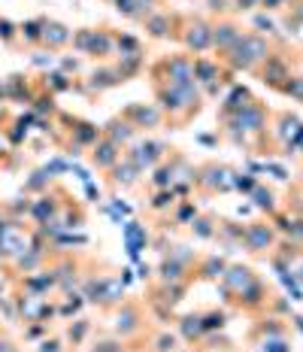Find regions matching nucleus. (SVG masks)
Returning a JSON list of instances; mask_svg holds the SVG:
<instances>
[{
	"mask_svg": "<svg viewBox=\"0 0 303 352\" xmlns=\"http://www.w3.org/2000/svg\"><path fill=\"white\" fill-rule=\"evenodd\" d=\"M255 186H258V176L243 173V170H234V192H240V195L249 197V192H252Z\"/></svg>",
	"mask_w": 303,
	"mask_h": 352,
	"instance_id": "42",
	"label": "nucleus"
},
{
	"mask_svg": "<svg viewBox=\"0 0 303 352\" xmlns=\"http://www.w3.org/2000/svg\"><path fill=\"white\" fill-rule=\"evenodd\" d=\"M118 116H122V119H128L137 131L161 128V122H164V116H161V109L155 104H128Z\"/></svg>",
	"mask_w": 303,
	"mask_h": 352,
	"instance_id": "9",
	"label": "nucleus"
},
{
	"mask_svg": "<svg viewBox=\"0 0 303 352\" xmlns=\"http://www.w3.org/2000/svg\"><path fill=\"white\" fill-rule=\"evenodd\" d=\"M46 82H43V88H46L49 94H61V91H70L73 88V82H70V76L67 73H61V70H52V73H46Z\"/></svg>",
	"mask_w": 303,
	"mask_h": 352,
	"instance_id": "35",
	"label": "nucleus"
},
{
	"mask_svg": "<svg viewBox=\"0 0 303 352\" xmlns=\"http://www.w3.org/2000/svg\"><path fill=\"white\" fill-rule=\"evenodd\" d=\"M88 352H131V343L122 340V337H115V334H109V337H98Z\"/></svg>",
	"mask_w": 303,
	"mask_h": 352,
	"instance_id": "33",
	"label": "nucleus"
},
{
	"mask_svg": "<svg viewBox=\"0 0 303 352\" xmlns=\"http://www.w3.org/2000/svg\"><path fill=\"white\" fill-rule=\"evenodd\" d=\"M36 352H64V346H61V340H58V337H43L40 346H36Z\"/></svg>",
	"mask_w": 303,
	"mask_h": 352,
	"instance_id": "49",
	"label": "nucleus"
},
{
	"mask_svg": "<svg viewBox=\"0 0 303 352\" xmlns=\"http://www.w3.org/2000/svg\"><path fill=\"white\" fill-rule=\"evenodd\" d=\"M258 352H294L291 349V337H264V340L252 343Z\"/></svg>",
	"mask_w": 303,
	"mask_h": 352,
	"instance_id": "39",
	"label": "nucleus"
},
{
	"mask_svg": "<svg viewBox=\"0 0 303 352\" xmlns=\"http://www.w3.org/2000/svg\"><path fill=\"white\" fill-rule=\"evenodd\" d=\"M264 337H291V325H288L282 316L261 313V316H255L252 328H249V334H246V340L258 343V340H264Z\"/></svg>",
	"mask_w": 303,
	"mask_h": 352,
	"instance_id": "8",
	"label": "nucleus"
},
{
	"mask_svg": "<svg viewBox=\"0 0 303 352\" xmlns=\"http://www.w3.org/2000/svg\"><path fill=\"white\" fill-rule=\"evenodd\" d=\"M279 94H285V98H291V100H298V104H303V76L285 79V85L279 88Z\"/></svg>",
	"mask_w": 303,
	"mask_h": 352,
	"instance_id": "43",
	"label": "nucleus"
},
{
	"mask_svg": "<svg viewBox=\"0 0 303 352\" xmlns=\"http://www.w3.org/2000/svg\"><path fill=\"white\" fill-rule=\"evenodd\" d=\"M52 61H55L52 55H49V58H46V55H34V58H31V64H36V67H46V64L52 67Z\"/></svg>",
	"mask_w": 303,
	"mask_h": 352,
	"instance_id": "55",
	"label": "nucleus"
},
{
	"mask_svg": "<svg viewBox=\"0 0 303 352\" xmlns=\"http://www.w3.org/2000/svg\"><path fill=\"white\" fill-rule=\"evenodd\" d=\"M88 55L98 58V61H106L109 55H115V34L109 28H91V46H88Z\"/></svg>",
	"mask_w": 303,
	"mask_h": 352,
	"instance_id": "22",
	"label": "nucleus"
},
{
	"mask_svg": "<svg viewBox=\"0 0 303 352\" xmlns=\"http://www.w3.org/2000/svg\"><path fill=\"white\" fill-rule=\"evenodd\" d=\"M194 188L206 197L234 192V167L221 164V161H203V164H197Z\"/></svg>",
	"mask_w": 303,
	"mask_h": 352,
	"instance_id": "2",
	"label": "nucleus"
},
{
	"mask_svg": "<svg viewBox=\"0 0 303 352\" xmlns=\"http://www.w3.org/2000/svg\"><path fill=\"white\" fill-rule=\"evenodd\" d=\"M170 212H173V225H191L201 210H197V204L191 197H182V201H176V207Z\"/></svg>",
	"mask_w": 303,
	"mask_h": 352,
	"instance_id": "30",
	"label": "nucleus"
},
{
	"mask_svg": "<svg viewBox=\"0 0 303 352\" xmlns=\"http://www.w3.org/2000/svg\"><path fill=\"white\" fill-rule=\"evenodd\" d=\"M139 280H152V267H149V264H139Z\"/></svg>",
	"mask_w": 303,
	"mask_h": 352,
	"instance_id": "56",
	"label": "nucleus"
},
{
	"mask_svg": "<svg viewBox=\"0 0 303 352\" xmlns=\"http://www.w3.org/2000/svg\"><path fill=\"white\" fill-rule=\"evenodd\" d=\"M255 280H258V274L249 267V264H227V270L221 274V280H218V289H221L225 304H231V300L240 295V292H246Z\"/></svg>",
	"mask_w": 303,
	"mask_h": 352,
	"instance_id": "7",
	"label": "nucleus"
},
{
	"mask_svg": "<svg viewBox=\"0 0 303 352\" xmlns=\"http://www.w3.org/2000/svg\"><path fill=\"white\" fill-rule=\"evenodd\" d=\"M206 6H210V12H218V16H225L227 10H234V0H206Z\"/></svg>",
	"mask_w": 303,
	"mask_h": 352,
	"instance_id": "50",
	"label": "nucleus"
},
{
	"mask_svg": "<svg viewBox=\"0 0 303 352\" xmlns=\"http://www.w3.org/2000/svg\"><path fill=\"white\" fill-rule=\"evenodd\" d=\"M201 143H203V146H212V143H216V137H210V134H203V137H201Z\"/></svg>",
	"mask_w": 303,
	"mask_h": 352,
	"instance_id": "57",
	"label": "nucleus"
},
{
	"mask_svg": "<svg viewBox=\"0 0 303 352\" xmlns=\"http://www.w3.org/2000/svg\"><path fill=\"white\" fill-rule=\"evenodd\" d=\"M227 264H231V261H225V255H218V252L201 255V258H197V264H194V280L218 283V280H221V274L227 270Z\"/></svg>",
	"mask_w": 303,
	"mask_h": 352,
	"instance_id": "17",
	"label": "nucleus"
},
{
	"mask_svg": "<svg viewBox=\"0 0 303 352\" xmlns=\"http://www.w3.org/2000/svg\"><path fill=\"white\" fill-rule=\"evenodd\" d=\"M16 34H19V28L12 25V21L0 19V40H3V43H12V40H16Z\"/></svg>",
	"mask_w": 303,
	"mask_h": 352,
	"instance_id": "47",
	"label": "nucleus"
},
{
	"mask_svg": "<svg viewBox=\"0 0 303 352\" xmlns=\"http://www.w3.org/2000/svg\"><path fill=\"white\" fill-rule=\"evenodd\" d=\"M176 201H179V197L173 195V188H158V192L152 195V201H149V210L152 212H167V210L176 207Z\"/></svg>",
	"mask_w": 303,
	"mask_h": 352,
	"instance_id": "36",
	"label": "nucleus"
},
{
	"mask_svg": "<svg viewBox=\"0 0 303 352\" xmlns=\"http://www.w3.org/2000/svg\"><path fill=\"white\" fill-rule=\"evenodd\" d=\"M243 234H246V225H243V222H234V219H218L216 240L227 249V252L243 249Z\"/></svg>",
	"mask_w": 303,
	"mask_h": 352,
	"instance_id": "18",
	"label": "nucleus"
},
{
	"mask_svg": "<svg viewBox=\"0 0 303 352\" xmlns=\"http://www.w3.org/2000/svg\"><path fill=\"white\" fill-rule=\"evenodd\" d=\"M149 331V319H146L143 307L137 300H122V304L113 310V334L122 337V340H137Z\"/></svg>",
	"mask_w": 303,
	"mask_h": 352,
	"instance_id": "3",
	"label": "nucleus"
},
{
	"mask_svg": "<svg viewBox=\"0 0 303 352\" xmlns=\"http://www.w3.org/2000/svg\"><path fill=\"white\" fill-rule=\"evenodd\" d=\"M0 352H21V349H19V343L12 340L10 334H3V331H0Z\"/></svg>",
	"mask_w": 303,
	"mask_h": 352,
	"instance_id": "51",
	"label": "nucleus"
},
{
	"mask_svg": "<svg viewBox=\"0 0 303 352\" xmlns=\"http://www.w3.org/2000/svg\"><path fill=\"white\" fill-rule=\"evenodd\" d=\"M70 36H73V31H70L67 25H61V21H46L40 46H46L49 52H58V49H64L70 43Z\"/></svg>",
	"mask_w": 303,
	"mask_h": 352,
	"instance_id": "25",
	"label": "nucleus"
},
{
	"mask_svg": "<svg viewBox=\"0 0 303 352\" xmlns=\"http://www.w3.org/2000/svg\"><path fill=\"white\" fill-rule=\"evenodd\" d=\"M300 128H303V122L291 113V109H279V113H273L270 134H273V140H276L279 146H282V143H294V137L300 134Z\"/></svg>",
	"mask_w": 303,
	"mask_h": 352,
	"instance_id": "12",
	"label": "nucleus"
},
{
	"mask_svg": "<svg viewBox=\"0 0 303 352\" xmlns=\"http://www.w3.org/2000/svg\"><path fill=\"white\" fill-rule=\"evenodd\" d=\"M82 295H76V292H67V300H64L61 307H58V316H76L79 310H82Z\"/></svg>",
	"mask_w": 303,
	"mask_h": 352,
	"instance_id": "44",
	"label": "nucleus"
},
{
	"mask_svg": "<svg viewBox=\"0 0 303 352\" xmlns=\"http://www.w3.org/2000/svg\"><path fill=\"white\" fill-rule=\"evenodd\" d=\"M52 179H55V176H52L46 167H43V170H36L31 179L25 182V192H49V186H52Z\"/></svg>",
	"mask_w": 303,
	"mask_h": 352,
	"instance_id": "41",
	"label": "nucleus"
},
{
	"mask_svg": "<svg viewBox=\"0 0 303 352\" xmlns=\"http://www.w3.org/2000/svg\"><path fill=\"white\" fill-rule=\"evenodd\" d=\"M221 61L218 58H206V55H194V82L197 85H210L216 82V79H221Z\"/></svg>",
	"mask_w": 303,
	"mask_h": 352,
	"instance_id": "24",
	"label": "nucleus"
},
{
	"mask_svg": "<svg viewBox=\"0 0 303 352\" xmlns=\"http://www.w3.org/2000/svg\"><path fill=\"white\" fill-rule=\"evenodd\" d=\"M225 352H236V349H225Z\"/></svg>",
	"mask_w": 303,
	"mask_h": 352,
	"instance_id": "61",
	"label": "nucleus"
},
{
	"mask_svg": "<svg viewBox=\"0 0 303 352\" xmlns=\"http://www.w3.org/2000/svg\"><path fill=\"white\" fill-rule=\"evenodd\" d=\"M43 28H46V19H31L19 28V36L27 43V46H40L43 43Z\"/></svg>",
	"mask_w": 303,
	"mask_h": 352,
	"instance_id": "32",
	"label": "nucleus"
},
{
	"mask_svg": "<svg viewBox=\"0 0 303 352\" xmlns=\"http://www.w3.org/2000/svg\"><path fill=\"white\" fill-rule=\"evenodd\" d=\"M255 94L249 91L246 85H231L227 88V94H225V100H221V107H218V116L216 119H227V116H236V113H243V109H249L255 104Z\"/></svg>",
	"mask_w": 303,
	"mask_h": 352,
	"instance_id": "14",
	"label": "nucleus"
},
{
	"mask_svg": "<svg viewBox=\"0 0 303 352\" xmlns=\"http://www.w3.org/2000/svg\"><path fill=\"white\" fill-rule=\"evenodd\" d=\"M0 331H3V328H0Z\"/></svg>",
	"mask_w": 303,
	"mask_h": 352,
	"instance_id": "63",
	"label": "nucleus"
},
{
	"mask_svg": "<svg viewBox=\"0 0 303 352\" xmlns=\"http://www.w3.org/2000/svg\"><path fill=\"white\" fill-rule=\"evenodd\" d=\"M122 146H115L113 140H109V137H98V143H94L91 146V164L94 167H98V170H103V173H106L109 170V167H115L118 164V161H122Z\"/></svg>",
	"mask_w": 303,
	"mask_h": 352,
	"instance_id": "15",
	"label": "nucleus"
},
{
	"mask_svg": "<svg viewBox=\"0 0 303 352\" xmlns=\"http://www.w3.org/2000/svg\"><path fill=\"white\" fill-rule=\"evenodd\" d=\"M122 73L115 70V64H100V67L91 70V76H88V91H109V88L122 85Z\"/></svg>",
	"mask_w": 303,
	"mask_h": 352,
	"instance_id": "19",
	"label": "nucleus"
},
{
	"mask_svg": "<svg viewBox=\"0 0 303 352\" xmlns=\"http://www.w3.org/2000/svg\"><path fill=\"white\" fill-rule=\"evenodd\" d=\"M188 289H191V283H152L149 285V304H161V307L176 310V307L186 300Z\"/></svg>",
	"mask_w": 303,
	"mask_h": 352,
	"instance_id": "10",
	"label": "nucleus"
},
{
	"mask_svg": "<svg viewBox=\"0 0 303 352\" xmlns=\"http://www.w3.org/2000/svg\"><path fill=\"white\" fill-rule=\"evenodd\" d=\"M176 328H179V337L188 343V346H197L203 340V319L201 313H186V316L176 319Z\"/></svg>",
	"mask_w": 303,
	"mask_h": 352,
	"instance_id": "23",
	"label": "nucleus"
},
{
	"mask_svg": "<svg viewBox=\"0 0 303 352\" xmlns=\"http://www.w3.org/2000/svg\"><path fill=\"white\" fill-rule=\"evenodd\" d=\"M88 331H91V319H76L73 325L67 328V343L73 349H79L85 343V337H88Z\"/></svg>",
	"mask_w": 303,
	"mask_h": 352,
	"instance_id": "38",
	"label": "nucleus"
},
{
	"mask_svg": "<svg viewBox=\"0 0 303 352\" xmlns=\"http://www.w3.org/2000/svg\"><path fill=\"white\" fill-rule=\"evenodd\" d=\"M291 322H294V328H298V331H303V316H294Z\"/></svg>",
	"mask_w": 303,
	"mask_h": 352,
	"instance_id": "58",
	"label": "nucleus"
},
{
	"mask_svg": "<svg viewBox=\"0 0 303 352\" xmlns=\"http://www.w3.org/2000/svg\"><path fill=\"white\" fill-rule=\"evenodd\" d=\"M191 234L197 240H216V228H218V216L216 212H197L194 222L188 225Z\"/></svg>",
	"mask_w": 303,
	"mask_h": 352,
	"instance_id": "27",
	"label": "nucleus"
},
{
	"mask_svg": "<svg viewBox=\"0 0 303 352\" xmlns=\"http://www.w3.org/2000/svg\"><path fill=\"white\" fill-rule=\"evenodd\" d=\"M255 76L261 79V82L267 85V88H276V91L285 85V79L294 76V73H291V64H288V58L282 55V46H276L267 58H264L261 64H258V67H255Z\"/></svg>",
	"mask_w": 303,
	"mask_h": 352,
	"instance_id": "6",
	"label": "nucleus"
},
{
	"mask_svg": "<svg viewBox=\"0 0 303 352\" xmlns=\"http://www.w3.org/2000/svg\"><path fill=\"white\" fill-rule=\"evenodd\" d=\"M279 243V231L273 228V222L267 219H258V222L246 225V234H243V249L255 258H270L273 249Z\"/></svg>",
	"mask_w": 303,
	"mask_h": 352,
	"instance_id": "4",
	"label": "nucleus"
},
{
	"mask_svg": "<svg viewBox=\"0 0 303 352\" xmlns=\"http://www.w3.org/2000/svg\"><path fill=\"white\" fill-rule=\"evenodd\" d=\"M106 176H109V186H113V188H131V186H137L139 176H143V173H139L137 167L122 155V161H118L115 167H109Z\"/></svg>",
	"mask_w": 303,
	"mask_h": 352,
	"instance_id": "21",
	"label": "nucleus"
},
{
	"mask_svg": "<svg viewBox=\"0 0 303 352\" xmlns=\"http://www.w3.org/2000/svg\"><path fill=\"white\" fill-rule=\"evenodd\" d=\"M255 6H261V0H234L236 12H249V10H255Z\"/></svg>",
	"mask_w": 303,
	"mask_h": 352,
	"instance_id": "52",
	"label": "nucleus"
},
{
	"mask_svg": "<svg viewBox=\"0 0 303 352\" xmlns=\"http://www.w3.org/2000/svg\"><path fill=\"white\" fill-rule=\"evenodd\" d=\"M70 43H73V49H76V52L88 55V46H91V28H82V31H73Z\"/></svg>",
	"mask_w": 303,
	"mask_h": 352,
	"instance_id": "46",
	"label": "nucleus"
},
{
	"mask_svg": "<svg viewBox=\"0 0 303 352\" xmlns=\"http://www.w3.org/2000/svg\"><path fill=\"white\" fill-rule=\"evenodd\" d=\"M79 70V58H61V73H76Z\"/></svg>",
	"mask_w": 303,
	"mask_h": 352,
	"instance_id": "53",
	"label": "nucleus"
},
{
	"mask_svg": "<svg viewBox=\"0 0 303 352\" xmlns=\"http://www.w3.org/2000/svg\"><path fill=\"white\" fill-rule=\"evenodd\" d=\"M49 328H52V322H27L25 325V340L40 343L43 337H49Z\"/></svg>",
	"mask_w": 303,
	"mask_h": 352,
	"instance_id": "45",
	"label": "nucleus"
},
{
	"mask_svg": "<svg viewBox=\"0 0 303 352\" xmlns=\"http://www.w3.org/2000/svg\"><path fill=\"white\" fill-rule=\"evenodd\" d=\"M0 261H3V255H0Z\"/></svg>",
	"mask_w": 303,
	"mask_h": 352,
	"instance_id": "62",
	"label": "nucleus"
},
{
	"mask_svg": "<svg viewBox=\"0 0 303 352\" xmlns=\"http://www.w3.org/2000/svg\"><path fill=\"white\" fill-rule=\"evenodd\" d=\"M34 116H40V119H46V116H58V104H55V94H49L46 88H40L36 91V98H34Z\"/></svg>",
	"mask_w": 303,
	"mask_h": 352,
	"instance_id": "31",
	"label": "nucleus"
},
{
	"mask_svg": "<svg viewBox=\"0 0 303 352\" xmlns=\"http://www.w3.org/2000/svg\"><path fill=\"white\" fill-rule=\"evenodd\" d=\"M249 201H252L261 212H267V216L279 212V197H276V192H273L270 186H264L261 179H258V186L252 188V192H249Z\"/></svg>",
	"mask_w": 303,
	"mask_h": 352,
	"instance_id": "26",
	"label": "nucleus"
},
{
	"mask_svg": "<svg viewBox=\"0 0 303 352\" xmlns=\"http://www.w3.org/2000/svg\"><path fill=\"white\" fill-rule=\"evenodd\" d=\"M115 55H143V43L134 34H115Z\"/></svg>",
	"mask_w": 303,
	"mask_h": 352,
	"instance_id": "37",
	"label": "nucleus"
},
{
	"mask_svg": "<svg viewBox=\"0 0 303 352\" xmlns=\"http://www.w3.org/2000/svg\"><path fill=\"white\" fill-rule=\"evenodd\" d=\"M264 173H273L279 182H288V179H291L285 167H282V164H273V161H264Z\"/></svg>",
	"mask_w": 303,
	"mask_h": 352,
	"instance_id": "48",
	"label": "nucleus"
},
{
	"mask_svg": "<svg viewBox=\"0 0 303 352\" xmlns=\"http://www.w3.org/2000/svg\"><path fill=\"white\" fill-rule=\"evenodd\" d=\"M143 25L152 40H176V36H179L182 16H176V12H152Z\"/></svg>",
	"mask_w": 303,
	"mask_h": 352,
	"instance_id": "11",
	"label": "nucleus"
},
{
	"mask_svg": "<svg viewBox=\"0 0 303 352\" xmlns=\"http://www.w3.org/2000/svg\"><path fill=\"white\" fill-rule=\"evenodd\" d=\"M155 274H158V283H194V267L170 258V255H161Z\"/></svg>",
	"mask_w": 303,
	"mask_h": 352,
	"instance_id": "16",
	"label": "nucleus"
},
{
	"mask_svg": "<svg viewBox=\"0 0 303 352\" xmlns=\"http://www.w3.org/2000/svg\"><path fill=\"white\" fill-rule=\"evenodd\" d=\"M115 70L122 73V79L128 82V79H134V76H139V73L146 70V55H118Z\"/></svg>",
	"mask_w": 303,
	"mask_h": 352,
	"instance_id": "29",
	"label": "nucleus"
},
{
	"mask_svg": "<svg viewBox=\"0 0 303 352\" xmlns=\"http://www.w3.org/2000/svg\"><path fill=\"white\" fill-rule=\"evenodd\" d=\"M152 352H179V337L173 331H158L152 337Z\"/></svg>",
	"mask_w": 303,
	"mask_h": 352,
	"instance_id": "40",
	"label": "nucleus"
},
{
	"mask_svg": "<svg viewBox=\"0 0 303 352\" xmlns=\"http://www.w3.org/2000/svg\"><path fill=\"white\" fill-rule=\"evenodd\" d=\"M152 88L158 85H191L194 82V55L188 52H176L164 55L161 61H155L149 67Z\"/></svg>",
	"mask_w": 303,
	"mask_h": 352,
	"instance_id": "1",
	"label": "nucleus"
},
{
	"mask_svg": "<svg viewBox=\"0 0 303 352\" xmlns=\"http://www.w3.org/2000/svg\"><path fill=\"white\" fill-rule=\"evenodd\" d=\"M201 319H203V331L206 334H218V331H225L227 328V313L225 310H203Z\"/></svg>",
	"mask_w": 303,
	"mask_h": 352,
	"instance_id": "34",
	"label": "nucleus"
},
{
	"mask_svg": "<svg viewBox=\"0 0 303 352\" xmlns=\"http://www.w3.org/2000/svg\"><path fill=\"white\" fill-rule=\"evenodd\" d=\"M124 240H128L131 258H139V249L149 246V234H146V228H139L137 222H128V225H124Z\"/></svg>",
	"mask_w": 303,
	"mask_h": 352,
	"instance_id": "28",
	"label": "nucleus"
},
{
	"mask_svg": "<svg viewBox=\"0 0 303 352\" xmlns=\"http://www.w3.org/2000/svg\"><path fill=\"white\" fill-rule=\"evenodd\" d=\"M288 16L298 19L300 25H303V0H294V3H291V12H288Z\"/></svg>",
	"mask_w": 303,
	"mask_h": 352,
	"instance_id": "54",
	"label": "nucleus"
},
{
	"mask_svg": "<svg viewBox=\"0 0 303 352\" xmlns=\"http://www.w3.org/2000/svg\"><path fill=\"white\" fill-rule=\"evenodd\" d=\"M294 267H298V280L303 283V261H300V264H294Z\"/></svg>",
	"mask_w": 303,
	"mask_h": 352,
	"instance_id": "59",
	"label": "nucleus"
},
{
	"mask_svg": "<svg viewBox=\"0 0 303 352\" xmlns=\"http://www.w3.org/2000/svg\"><path fill=\"white\" fill-rule=\"evenodd\" d=\"M176 40L186 46L188 55H203L212 49V21H206L201 16L194 19H182L179 25V36Z\"/></svg>",
	"mask_w": 303,
	"mask_h": 352,
	"instance_id": "5",
	"label": "nucleus"
},
{
	"mask_svg": "<svg viewBox=\"0 0 303 352\" xmlns=\"http://www.w3.org/2000/svg\"><path fill=\"white\" fill-rule=\"evenodd\" d=\"M137 134H139V131L128 119H122V116H115V119H109L106 124H103V137H109V140H113L115 146H122V149L134 143Z\"/></svg>",
	"mask_w": 303,
	"mask_h": 352,
	"instance_id": "20",
	"label": "nucleus"
},
{
	"mask_svg": "<svg viewBox=\"0 0 303 352\" xmlns=\"http://www.w3.org/2000/svg\"><path fill=\"white\" fill-rule=\"evenodd\" d=\"M240 36H243V28L236 25V21H231V19L212 21V52L221 58L231 46H236V40H240Z\"/></svg>",
	"mask_w": 303,
	"mask_h": 352,
	"instance_id": "13",
	"label": "nucleus"
},
{
	"mask_svg": "<svg viewBox=\"0 0 303 352\" xmlns=\"http://www.w3.org/2000/svg\"><path fill=\"white\" fill-rule=\"evenodd\" d=\"M3 289H6V285H3V280H0V295H3Z\"/></svg>",
	"mask_w": 303,
	"mask_h": 352,
	"instance_id": "60",
	"label": "nucleus"
},
{
	"mask_svg": "<svg viewBox=\"0 0 303 352\" xmlns=\"http://www.w3.org/2000/svg\"><path fill=\"white\" fill-rule=\"evenodd\" d=\"M300 36H303V34H300Z\"/></svg>",
	"mask_w": 303,
	"mask_h": 352,
	"instance_id": "64",
	"label": "nucleus"
}]
</instances>
